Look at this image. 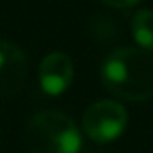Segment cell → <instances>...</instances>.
<instances>
[{"instance_id": "1", "label": "cell", "mask_w": 153, "mask_h": 153, "mask_svg": "<svg viewBox=\"0 0 153 153\" xmlns=\"http://www.w3.org/2000/svg\"><path fill=\"white\" fill-rule=\"evenodd\" d=\"M101 79L110 94L126 101L153 97V54L146 49L121 47L101 67Z\"/></svg>"}, {"instance_id": "2", "label": "cell", "mask_w": 153, "mask_h": 153, "mask_svg": "<svg viewBox=\"0 0 153 153\" xmlns=\"http://www.w3.org/2000/svg\"><path fill=\"white\" fill-rule=\"evenodd\" d=\"M25 142L29 153H79L81 133L67 114L47 110L29 121Z\"/></svg>"}, {"instance_id": "3", "label": "cell", "mask_w": 153, "mask_h": 153, "mask_svg": "<svg viewBox=\"0 0 153 153\" xmlns=\"http://www.w3.org/2000/svg\"><path fill=\"white\" fill-rule=\"evenodd\" d=\"M128 124L126 108L112 99L97 101L87 108L83 115V130L85 133L99 144H106L115 140Z\"/></svg>"}, {"instance_id": "4", "label": "cell", "mask_w": 153, "mask_h": 153, "mask_svg": "<svg viewBox=\"0 0 153 153\" xmlns=\"http://www.w3.org/2000/svg\"><path fill=\"white\" fill-rule=\"evenodd\" d=\"M27 79V59L20 47L0 40V96H13Z\"/></svg>"}, {"instance_id": "5", "label": "cell", "mask_w": 153, "mask_h": 153, "mask_svg": "<svg viewBox=\"0 0 153 153\" xmlns=\"http://www.w3.org/2000/svg\"><path fill=\"white\" fill-rule=\"evenodd\" d=\"M40 87L51 94V96H59L63 94L74 78V65L72 59L65 52H51L43 58L40 65Z\"/></svg>"}, {"instance_id": "6", "label": "cell", "mask_w": 153, "mask_h": 153, "mask_svg": "<svg viewBox=\"0 0 153 153\" xmlns=\"http://www.w3.org/2000/svg\"><path fill=\"white\" fill-rule=\"evenodd\" d=\"M131 33L135 42L146 49L153 51V11L151 9H140L135 13L131 20Z\"/></svg>"}, {"instance_id": "7", "label": "cell", "mask_w": 153, "mask_h": 153, "mask_svg": "<svg viewBox=\"0 0 153 153\" xmlns=\"http://www.w3.org/2000/svg\"><path fill=\"white\" fill-rule=\"evenodd\" d=\"M105 4L112 6V7H119V9H128V7H133L135 4H139L140 0H103Z\"/></svg>"}]
</instances>
